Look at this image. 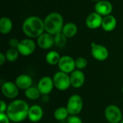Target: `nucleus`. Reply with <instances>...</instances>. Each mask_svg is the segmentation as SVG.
<instances>
[{
    "label": "nucleus",
    "instance_id": "1",
    "mask_svg": "<svg viewBox=\"0 0 123 123\" xmlns=\"http://www.w3.org/2000/svg\"><path fill=\"white\" fill-rule=\"evenodd\" d=\"M30 106L28 103L23 99H14L8 105L6 112L11 122L19 123L27 119Z\"/></svg>",
    "mask_w": 123,
    "mask_h": 123
},
{
    "label": "nucleus",
    "instance_id": "2",
    "mask_svg": "<svg viewBox=\"0 0 123 123\" xmlns=\"http://www.w3.org/2000/svg\"><path fill=\"white\" fill-rule=\"evenodd\" d=\"M22 29L28 38H37L45 32L44 20L37 16H30L23 22Z\"/></svg>",
    "mask_w": 123,
    "mask_h": 123
},
{
    "label": "nucleus",
    "instance_id": "3",
    "mask_svg": "<svg viewBox=\"0 0 123 123\" xmlns=\"http://www.w3.org/2000/svg\"><path fill=\"white\" fill-rule=\"evenodd\" d=\"M43 20L45 32L53 36L62 32L64 25V19L60 13L56 12H51L48 14Z\"/></svg>",
    "mask_w": 123,
    "mask_h": 123
},
{
    "label": "nucleus",
    "instance_id": "4",
    "mask_svg": "<svg viewBox=\"0 0 123 123\" xmlns=\"http://www.w3.org/2000/svg\"><path fill=\"white\" fill-rule=\"evenodd\" d=\"M66 107L70 115H79L84 108L82 97L77 94H72L68 98Z\"/></svg>",
    "mask_w": 123,
    "mask_h": 123
},
{
    "label": "nucleus",
    "instance_id": "5",
    "mask_svg": "<svg viewBox=\"0 0 123 123\" xmlns=\"http://www.w3.org/2000/svg\"><path fill=\"white\" fill-rule=\"evenodd\" d=\"M53 80L54 83V86L58 91L64 92L71 86L70 74H66L61 71H57L53 76Z\"/></svg>",
    "mask_w": 123,
    "mask_h": 123
},
{
    "label": "nucleus",
    "instance_id": "6",
    "mask_svg": "<svg viewBox=\"0 0 123 123\" xmlns=\"http://www.w3.org/2000/svg\"><path fill=\"white\" fill-rule=\"evenodd\" d=\"M104 115L110 123H120L123 120V112L121 109L115 105H107L105 110Z\"/></svg>",
    "mask_w": 123,
    "mask_h": 123
},
{
    "label": "nucleus",
    "instance_id": "7",
    "mask_svg": "<svg viewBox=\"0 0 123 123\" xmlns=\"http://www.w3.org/2000/svg\"><path fill=\"white\" fill-rule=\"evenodd\" d=\"M91 54L96 61H105L109 58L110 52L105 45L92 43L91 44Z\"/></svg>",
    "mask_w": 123,
    "mask_h": 123
},
{
    "label": "nucleus",
    "instance_id": "8",
    "mask_svg": "<svg viewBox=\"0 0 123 123\" xmlns=\"http://www.w3.org/2000/svg\"><path fill=\"white\" fill-rule=\"evenodd\" d=\"M1 93L4 97L9 99H16L19 93V89L15 82L6 81L1 84Z\"/></svg>",
    "mask_w": 123,
    "mask_h": 123
},
{
    "label": "nucleus",
    "instance_id": "9",
    "mask_svg": "<svg viewBox=\"0 0 123 123\" xmlns=\"http://www.w3.org/2000/svg\"><path fill=\"white\" fill-rule=\"evenodd\" d=\"M19 54L22 56L31 55L36 49V43L31 38H25L20 40L19 45L17 48Z\"/></svg>",
    "mask_w": 123,
    "mask_h": 123
},
{
    "label": "nucleus",
    "instance_id": "10",
    "mask_svg": "<svg viewBox=\"0 0 123 123\" xmlns=\"http://www.w3.org/2000/svg\"><path fill=\"white\" fill-rule=\"evenodd\" d=\"M37 87L41 95H49L55 88L53 77L44 76L38 81Z\"/></svg>",
    "mask_w": 123,
    "mask_h": 123
},
{
    "label": "nucleus",
    "instance_id": "11",
    "mask_svg": "<svg viewBox=\"0 0 123 123\" xmlns=\"http://www.w3.org/2000/svg\"><path fill=\"white\" fill-rule=\"evenodd\" d=\"M58 67L59 68V71L68 74H71L76 69L75 59L68 55H63L61 56V60L58 64Z\"/></svg>",
    "mask_w": 123,
    "mask_h": 123
},
{
    "label": "nucleus",
    "instance_id": "12",
    "mask_svg": "<svg viewBox=\"0 0 123 123\" xmlns=\"http://www.w3.org/2000/svg\"><path fill=\"white\" fill-rule=\"evenodd\" d=\"M37 45L43 50L50 49L54 45V36L45 32L37 38Z\"/></svg>",
    "mask_w": 123,
    "mask_h": 123
},
{
    "label": "nucleus",
    "instance_id": "13",
    "mask_svg": "<svg viewBox=\"0 0 123 123\" xmlns=\"http://www.w3.org/2000/svg\"><path fill=\"white\" fill-rule=\"evenodd\" d=\"M70 80L72 87L75 89H80L85 83L86 76L81 70L76 69L70 74Z\"/></svg>",
    "mask_w": 123,
    "mask_h": 123
},
{
    "label": "nucleus",
    "instance_id": "14",
    "mask_svg": "<svg viewBox=\"0 0 123 123\" xmlns=\"http://www.w3.org/2000/svg\"><path fill=\"white\" fill-rule=\"evenodd\" d=\"M113 10L112 3L107 0H102L98 1L94 5V12L102 16L103 17L111 14Z\"/></svg>",
    "mask_w": 123,
    "mask_h": 123
},
{
    "label": "nucleus",
    "instance_id": "15",
    "mask_svg": "<svg viewBox=\"0 0 123 123\" xmlns=\"http://www.w3.org/2000/svg\"><path fill=\"white\" fill-rule=\"evenodd\" d=\"M102 16H101L96 12H93L86 17L85 23L88 28L91 30H96L102 27Z\"/></svg>",
    "mask_w": 123,
    "mask_h": 123
},
{
    "label": "nucleus",
    "instance_id": "16",
    "mask_svg": "<svg viewBox=\"0 0 123 123\" xmlns=\"http://www.w3.org/2000/svg\"><path fill=\"white\" fill-rule=\"evenodd\" d=\"M44 115V112L43 108L38 105H33L30 106L27 119L32 123H37L40 122Z\"/></svg>",
    "mask_w": 123,
    "mask_h": 123
},
{
    "label": "nucleus",
    "instance_id": "17",
    "mask_svg": "<svg viewBox=\"0 0 123 123\" xmlns=\"http://www.w3.org/2000/svg\"><path fill=\"white\" fill-rule=\"evenodd\" d=\"M16 85L19 89V90L25 91L28 88L31 87L33 84L32 78L28 74H20L17 76L14 81Z\"/></svg>",
    "mask_w": 123,
    "mask_h": 123
},
{
    "label": "nucleus",
    "instance_id": "18",
    "mask_svg": "<svg viewBox=\"0 0 123 123\" xmlns=\"http://www.w3.org/2000/svg\"><path fill=\"white\" fill-rule=\"evenodd\" d=\"M117 19L115 16L110 14L103 17L102 23V28L105 32H112L117 27Z\"/></svg>",
    "mask_w": 123,
    "mask_h": 123
},
{
    "label": "nucleus",
    "instance_id": "19",
    "mask_svg": "<svg viewBox=\"0 0 123 123\" xmlns=\"http://www.w3.org/2000/svg\"><path fill=\"white\" fill-rule=\"evenodd\" d=\"M13 22L8 17H2L0 19V32L2 35H8L12 30Z\"/></svg>",
    "mask_w": 123,
    "mask_h": 123
},
{
    "label": "nucleus",
    "instance_id": "20",
    "mask_svg": "<svg viewBox=\"0 0 123 123\" xmlns=\"http://www.w3.org/2000/svg\"><path fill=\"white\" fill-rule=\"evenodd\" d=\"M67 38H71L74 37L78 32L77 25L74 22H67L64 24L61 32Z\"/></svg>",
    "mask_w": 123,
    "mask_h": 123
},
{
    "label": "nucleus",
    "instance_id": "21",
    "mask_svg": "<svg viewBox=\"0 0 123 123\" xmlns=\"http://www.w3.org/2000/svg\"><path fill=\"white\" fill-rule=\"evenodd\" d=\"M69 115H70L66 107H59L56 108L53 112L54 118L59 122L66 120Z\"/></svg>",
    "mask_w": 123,
    "mask_h": 123
},
{
    "label": "nucleus",
    "instance_id": "22",
    "mask_svg": "<svg viewBox=\"0 0 123 123\" xmlns=\"http://www.w3.org/2000/svg\"><path fill=\"white\" fill-rule=\"evenodd\" d=\"M61 56L59 53L55 50H50L45 55V61L50 66H56L58 64Z\"/></svg>",
    "mask_w": 123,
    "mask_h": 123
},
{
    "label": "nucleus",
    "instance_id": "23",
    "mask_svg": "<svg viewBox=\"0 0 123 123\" xmlns=\"http://www.w3.org/2000/svg\"><path fill=\"white\" fill-rule=\"evenodd\" d=\"M25 95L27 99L32 100V101L37 100L42 96L37 87V86L35 87L33 86H32L31 87L28 88L25 91Z\"/></svg>",
    "mask_w": 123,
    "mask_h": 123
},
{
    "label": "nucleus",
    "instance_id": "24",
    "mask_svg": "<svg viewBox=\"0 0 123 123\" xmlns=\"http://www.w3.org/2000/svg\"><path fill=\"white\" fill-rule=\"evenodd\" d=\"M19 55L20 54L17 48H9L5 53L6 61L11 63L15 62L18 59Z\"/></svg>",
    "mask_w": 123,
    "mask_h": 123
},
{
    "label": "nucleus",
    "instance_id": "25",
    "mask_svg": "<svg viewBox=\"0 0 123 123\" xmlns=\"http://www.w3.org/2000/svg\"><path fill=\"white\" fill-rule=\"evenodd\" d=\"M67 37L62 33H58L54 35V43L58 48H63L67 43Z\"/></svg>",
    "mask_w": 123,
    "mask_h": 123
},
{
    "label": "nucleus",
    "instance_id": "26",
    "mask_svg": "<svg viewBox=\"0 0 123 123\" xmlns=\"http://www.w3.org/2000/svg\"><path fill=\"white\" fill-rule=\"evenodd\" d=\"M76 68L78 70H84L86 68L88 65V61L84 57H78L75 59Z\"/></svg>",
    "mask_w": 123,
    "mask_h": 123
},
{
    "label": "nucleus",
    "instance_id": "27",
    "mask_svg": "<svg viewBox=\"0 0 123 123\" xmlns=\"http://www.w3.org/2000/svg\"><path fill=\"white\" fill-rule=\"evenodd\" d=\"M66 123H83V121L79 115H69Z\"/></svg>",
    "mask_w": 123,
    "mask_h": 123
},
{
    "label": "nucleus",
    "instance_id": "28",
    "mask_svg": "<svg viewBox=\"0 0 123 123\" xmlns=\"http://www.w3.org/2000/svg\"><path fill=\"white\" fill-rule=\"evenodd\" d=\"M20 40H19L16 37H12L9 40V45L10 48H17L19 43Z\"/></svg>",
    "mask_w": 123,
    "mask_h": 123
},
{
    "label": "nucleus",
    "instance_id": "29",
    "mask_svg": "<svg viewBox=\"0 0 123 123\" xmlns=\"http://www.w3.org/2000/svg\"><path fill=\"white\" fill-rule=\"evenodd\" d=\"M11 120L6 112L0 113V123H10Z\"/></svg>",
    "mask_w": 123,
    "mask_h": 123
},
{
    "label": "nucleus",
    "instance_id": "30",
    "mask_svg": "<svg viewBox=\"0 0 123 123\" xmlns=\"http://www.w3.org/2000/svg\"><path fill=\"white\" fill-rule=\"evenodd\" d=\"M8 108V105L4 100H1L0 102V113H4L6 112Z\"/></svg>",
    "mask_w": 123,
    "mask_h": 123
},
{
    "label": "nucleus",
    "instance_id": "31",
    "mask_svg": "<svg viewBox=\"0 0 123 123\" xmlns=\"http://www.w3.org/2000/svg\"><path fill=\"white\" fill-rule=\"evenodd\" d=\"M6 55H5V53H0V65L1 66H3L4 63L6 62Z\"/></svg>",
    "mask_w": 123,
    "mask_h": 123
},
{
    "label": "nucleus",
    "instance_id": "32",
    "mask_svg": "<svg viewBox=\"0 0 123 123\" xmlns=\"http://www.w3.org/2000/svg\"><path fill=\"white\" fill-rule=\"evenodd\" d=\"M42 100L44 103H47L50 100V97L49 95H42Z\"/></svg>",
    "mask_w": 123,
    "mask_h": 123
},
{
    "label": "nucleus",
    "instance_id": "33",
    "mask_svg": "<svg viewBox=\"0 0 123 123\" xmlns=\"http://www.w3.org/2000/svg\"><path fill=\"white\" fill-rule=\"evenodd\" d=\"M91 1H95V2L97 3V2H98V1H102V0H91Z\"/></svg>",
    "mask_w": 123,
    "mask_h": 123
},
{
    "label": "nucleus",
    "instance_id": "34",
    "mask_svg": "<svg viewBox=\"0 0 123 123\" xmlns=\"http://www.w3.org/2000/svg\"><path fill=\"white\" fill-rule=\"evenodd\" d=\"M122 92H123V87H122Z\"/></svg>",
    "mask_w": 123,
    "mask_h": 123
},
{
    "label": "nucleus",
    "instance_id": "35",
    "mask_svg": "<svg viewBox=\"0 0 123 123\" xmlns=\"http://www.w3.org/2000/svg\"><path fill=\"white\" fill-rule=\"evenodd\" d=\"M120 123H123V120H122V121H121Z\"/></svg>",
    "mask_w": 123,
    "mask_h": 123
},
{
    "label": "nucleus",
    "instance_id": "36",
    "mask_svg": "<svg viewBox=\"0 0 123 123\" xmlns=\"http://www.w3.org/2000/svg\"><path fill=\"white\" fill-rule=\"evenodd\" d=\"M23 1H30V0H23Z\"/></svg>",
    "mask_w": 123,
    "mask_h": 123
},
{
    "label": "nucleus",
    "instance_id": "37",
    "mask_svg": "<svg viewBox=\"0 0 123 123\" xmlns=\"http://www.w3.org/2000/svg\"><path fill=\"white\" fill-rule=\"evenodd\" d=\"M75 1H80V0H75Z\"/></svg>",
    "mask_w": 123,
    "mask_h": 123
},
{
    "label": "nucleus",
    "instance_id": "38",
    "mask_svg": "<svg viewBox=\"0 0 123 123\" xmlns=\"http://www.w3.org/2000/svg\"></svg>",
    "mask_w": 123,
    "mask_h": 123
}]
</instances>
